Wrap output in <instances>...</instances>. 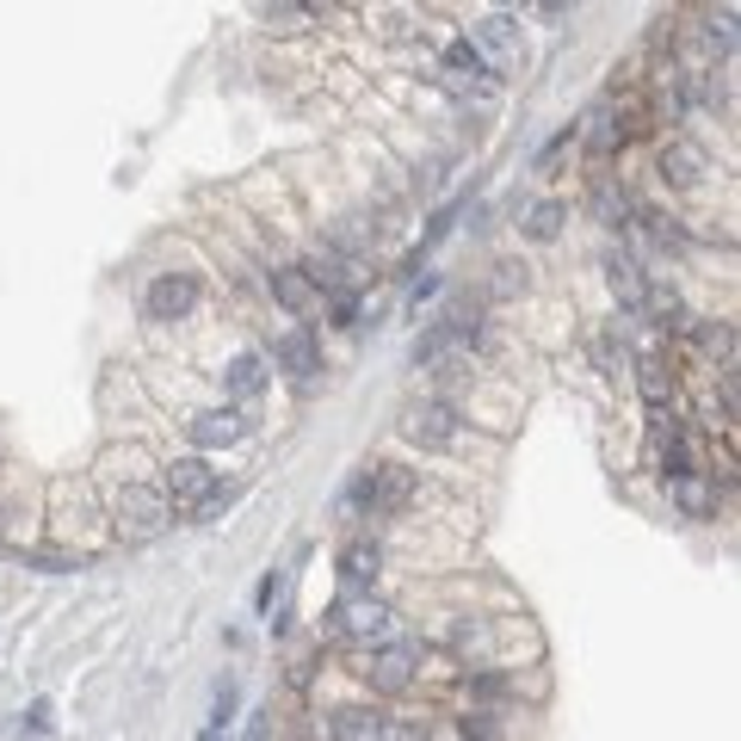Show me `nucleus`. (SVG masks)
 <instances>
[{
    "instance_id": "19",
    "label": "nucleus",
    "mask_w": 741,
    "mask_h": 741,
    "mask_svg": "<svg viewBox=\"0 0 741 741\" xmlns=\"http://www.w3.org/2000/svg\"><path fill=\"white\" fill-rule=\"evenodd\" d=\"M612 291H618V303H624V309H643V272L631 266V260H612Z\"/></svg>"
},
{
    "instance_id": "13",
    "label": "nucleus",
    "mask_w": 741,
    "mask_h": 741,
    "mask_svg": "<svg viewBox=\"0 0 741 741\" xmlns=\"http://www.w3.org/2000/svg\"><path fill=\"white\" fill-rule=\"evenodd\" d=\"M636 390H643L649 408L662 414V408H667V395H674V364L655 359V352H649V359H636Z\"/></svg>"
},
{
    "instance_id": "21",
    "label": "nucleus",
    "mask_w": 741,
    "mask_h": 741,
    "mask_svg": "<svg viewBox=\"0 0 741 741\" xmlns=\"http://www.w3.org/2000/svg\"><path fill=\"white\" fill-rule=\"evenodd\" d=\"M612 142H618L612 106H593V111H587V149H593V155H606V149H612Z\"/></svg>"
},
{
    "instance_id": "12",
    "label": "nucleus",
    "mask_w": 741,
    "mask_h": 741,
    "mask_svg": "<svg viewBox=\"0 0 741 741\" xmlns=\"http://www.w3.org/2000/svg\"><path fill=\"white\" fill-rule=\"evenodd\" d=\"M390 735V717H378V710H334V741H383Z\"/></svg>"
},
{
    "instance_id": "14",
    "label": "nucleus",
    "mask_w": 741,
    "mask_h": 741,
    "mask_svg": "<svg viewBox=\"0 0 741 741\" xmlns=\"http://www.w3.org/2000/svg\"><path fill=\"white\" fill-rule=\"evenodd\" d=\"M222 383H229V395H260L266 390V359L260 352H241V359H229V371H222Z\"/></svg>"
},
{
    "instance_id": "23",
    "label": "nucleus",
    "mask_w": 741,
    "mask_h": 741,
    "mask_svg": "<svg viewBox=\"0 0 741 741\" xmlns=\"http://www.w3.org/2000/svg\"><path fill=\"white\" fill-rule=\"evenodd\" d=\"M229 710H236V679H222V686H217V705H210V735L229 723Z\"/></svg>"
},
{
    "instance_id": "20",
    "label": "nucleus",
    "mask_w": 741,
    "mask_h": 741,
    "mask_svg": "<svg viewBox=\"0 0 741 741\" xmlns=\"http://www.w3.org/2000/svg\"><path fill=\"white\" fill-rule=\"evenodd\" d=\"M556 229H563V205L544 198V205L525 210V236H532V241H556Z\"/></svg>"
},
{
    "instance_id": "4",
    "label": "nucleus",
    "mask_w": 741,
    "mask_h": 741,
    "mask_svg": "<svg viewBox=\"0 0 741 741\" xmlns=\"http://www.w3.org/2000/svg\"><path fill=\"white\" fill-rule=\"evenodd\" d=\"M439 68H445V87H451V94H476V99H489V94H494V75H489V63H482V56L470 50V37L445 50V63H439Z\"/></svg>"
},
{
    "instance_id": "1",
    "label": "nucleus",
    "mask_w": 741,
    "mask_h": 741,
    "mask_svg": "<svg viewBox=\"0 0 741 741\" xmlns=\"http://www.w3.org/2000/svg\"><path fill=\"white\" fill-rule=\"evenodd\" d=\"M167 513H186V520H198V513H210L217 506V470H210L205 458H174L167 464Z\"/></svg>"
},
{
    "instance_id": "16",
    "label": "nucleus",
    "mask_w": 741,
    "mask_h": 741,
    "mask_svg": "<svg viewBox=\"0 0 741 741\" xmlns=\"http://www.w3.org/2000/svg\"><path fill=\"white\" fill-rule=\"evenodd\" d=\"M378 568H383V551L378 544H347V551H340V575H347L352 587H364V581H378Z\"/></svg>"
},
{
    "instance_id": "10",
    "label": "nucleus",
    "mask_w": 741,
    "mask_h": 741,
    "mask_svg": "<svg viewBox=\"0 0 741 741\" xmlns=\"http://www.w3.org/2000/svg\"><path fill=\"white\" fill-rule=\"evenodd\" d=\"M272 297L291 309V316H303V309H316V297H322V284L309 279L303 266H279L272 272Z\"/></svg>"
},
{
    "instance_id": "2",
    "label": "nucleus",
    "mask_w": 741,
    "mask_h": 741,
    "mask_svg": "<svg viewBox=\"0 0 741 741\" xmlns=\"http://www.w3.org/2000/svg\"><path fill=\"white\" fill-rule=\"evenodd\" d=\"M167 494L161 489H142V482H130L124 494H118V537H130V544H149V537L167 532Z\"/></svg>"
},
{
    "instance_id": "9",
    "label": "nucleus",
    "mask_w": 741,
    "mask_h": 741,
    "mask_svg": "<svg viewBox=\"0 0 741 741\" xmlns=\"http://www.w3.org/2000/svg\"><path fill=\"white\" fill-rule=\"evenodd\" d=\"M241 433H248V421H241L236 408H205V414H192V439L205 445V451H217V445H236Z\"/></svg>"
},
{
    "instance_id": "8",
    "label": "nucleus",
    "mask_w": 741,
    "mask_h": 741,
    "mask_svg": "<svg viewBox=\"0 0 741 741\" xmlns=\"http://www.w3.org/2000/svg\"><path fill=\"white\" fill-rule=\"evenodd\" d=\"M272 359H279L297 383H309V378L322 371V347H316V334H309V328H291L279 347H272Z\"/></svg>"
},
{
    "instance_id": "17",
    "label": "nucleus",
    "mask_w": 741,
    "mask_h": 741,
    "mask_svg": "<svg viewBox=\"0 0 741 741\" xmlns=\"http://www.w3.org/2000/svg\"><path fill=\"white\" fill-rule=\"evenodd\" d=\"M693 334L710 359H723V371H735V328L729 322H693Z\"/></svg>"
},
{
    "instance_id": "7",
    "label": "nucleus",
    "mask_w": 741,
    "mask_h": 741,
    "mask_svg": "<svg viewBox=\"0 0 741 741\" xmlns=\"http://www.w3.org/2000/svg\"><path fill=\"white\" fill-rule=\"evenodd\" d=\"M192 303H198V279L167 272V279H155V291H149V316H155V322H179Z\"/></svg>"
},
{
    "instance_id": "11",
    "label": "nucleus",
    "mask_w": 741,
    "mask_h": 741,
    "mask_svg": "<svg viewBox=\"0 0 741 741\" xmlns=\"http://www.w3.org/2000/svg\"><path fill=\"white\" fill-rule=\"evenodd\" d=\"M364 674H371L378 693H408V686H414V649H383Z\"/></svg>"
},
{
    "instance_id": "5",
    "label": "nucleus",
    "mask_w": 741,
    "mask_h": 741,
    "mask_svg": "<svg viewBox=\"0 0 741 741\" xmlns=\"http://www.w3.org/2000/svg\"><path fill=\"white\" fill-rule=\"evenodd\" d=\"M402 433H408L414 445H426V451H439V445L458 439V414L445 408V402H414V408L402 414Z\"/></svg>"
},
{
    "instance_id": "18",
    "label": "nucleus",
    "mask_w": 741,
    "mask_h": 741,
    "mask_svg": "<svg viewBox=\"0 0 741 741\" xmlns=\"http://www.w3.org/2000/svg\"><path fill=\"white\" fill-rule=\"evenodd\" d=\"M643 303L655 309V316H662V328H679V334L693 328V316H686V303L674 297V284H649V291H643Z\"/></svg>"
},
{
    "instance_id": "22",
    "label": "nucleus",
    "mask_w": 741,
    "mask_h": 741,
    "mask_svg": "<svg viewBox=\"0 0 741 741\" xmlns=\"http://www.w3.org/2000/svg\"><path fill=\"white\" fill-rule=\"evenodd\" d=\"M662 167L679 179V186H693V179H698V167H705V155H698V149H686V142H674V149L662 155Z\"/></svg>"
},
{
    "instance_id": "24",
    "label": "nucleus",
    "mask_w": 741,
    "mask_h": 741,
    "mask_svg": "<svg viewBox=\"0 0 741 741\" xmlns=\"http://www.w3.org/2000/svg\"><path fill=\"white\" fill-rule=\"evenodd\" d=\"M494 272H501V279H494V291H501V297L525 291V266H513V260H506V266H494Z\"/></svg>"
},
{
    "instance_id": "6",
    "label": "nucleus",
    "mask_w": 741,
    "mask_h": 741,
    "mask_svg": "<svg viewBox=\"0 0 741 741\" xmlns=\"http://www.w3.org/2000/svg\"><path fill=\"white\" fill-rule=\"evenodd\" d=\"M352 494H364V501H371V513H402V506H408V494H414V476L395 470V464H378V470L364 476Z\"/></svg>"
},
{
    "instance_id": "25",
    "label": "nucleus",
    "mask_w": 741,
    "mask_h": 741,
    "mask_svg": "<svg viewBox=\"0 0 741 741\" xmlns=\"http://www.w3.org/2000/svg\"><path fill=\"white\" fill-rule=\"evenodd\" d=\"M266 19H279L284 32H291V25H297V19H316V13H309V7H266Z\"/></svg>"
},
{
    "instance_id": "3",
    "label": "nucleus",
    "mask_w": 741,
    "mask_h": 741,
    "mask_svg": "<svg viewBox=\"0 0 741 741\" xmlns=\"http://www.w3.org/2000/svg\"><path fill=\"white\" fill-rule=\"evenodd\" d=\"M390 624H395V612L378 593H352V600L334 606V631L352 636V643H378V636H390Z\"/></svg>"
},
{
    "instance_id": "15",
    "label": "nucleus",
    "mask_w": 741,
    "mask_h": 741,
    "mask_svg": "<svg viewBox=\"0 0 741 741\" xmlns=\"http://www.w3.org/2000/svg\"><path fill=\"white\" fill-rule=\"evenodd\" d=\"M674 501H679V513L705 520L710 506H717V494H710V482H705L698 470H679V476H674Z\"/></svg>"
}]
</instances>
